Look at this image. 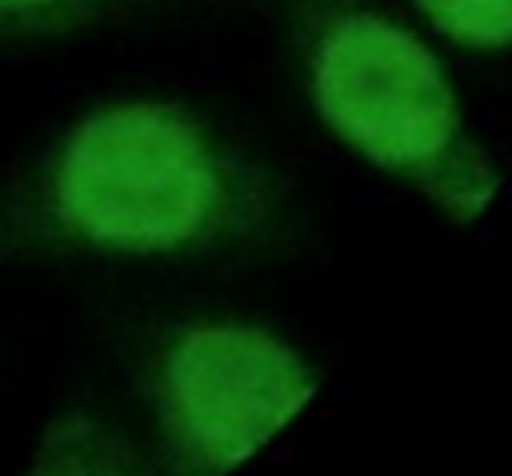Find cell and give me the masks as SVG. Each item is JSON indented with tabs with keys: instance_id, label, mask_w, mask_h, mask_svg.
<instances>
[{
	"instance_id": "cell-4",
	"label": "cell",
	"mask_w": 512,
	"mask_h": 476,
	"mask_svg": "<svg viewBox=\"0 0 512 476\" xmlns=\"http://www.w3.org/2000/svg\"><path fill=\"white\" fill-rule=\"evenodd\" d=\"M448 40L480 52L512 44V0H412Z\"/></svg>"
},
{
	"instance_id": "cell-2",
	"label": "cell",
	"mask_w": 512,
	"mask_h": 476,
	"mask_svg": "<svg viewBox=\"0 0 512 476\" xmlns=\"http://www.w3.org/2000/svg\"><path fill=\"white\" fill-rule=\"evenodd\" d=\"M240 164L180 108L116 104L88 116L56 168V212L116 252H172L216 232L240 204Z\"/></svg>"
},
{
	"instance_id": "cell-1",
	"label": "cell",
	"mask_w": 512,
	"mask_h": 476,
	"mask_svg": "<svg viewBox=\"0 0 512 476\" xmlns=\"http://www.w3.org/2000/svg\"><path fill=\"white\" fill-rule=\"evenodd\" d=\"M300 56L320 120L376 168L412 180L452 216H476L496 172L468 140L436 56L364 0H296Z\"/></svg>"
},
{
	"instance_id": "cell-5",
	"label": "cell",
	"mask_w": 512,
	"mask_h": 476,
	"mask_svg": "<svg viewBox=\"0 0 512 476\" xmlns=\"http://www.w3.org/2000/svg\"><path fill=\"white\" fill-rule=\"evenodd\" d=\"M36 476H128V472L92 456L88 448H72V452H48Z\"/></svg>"
},
{
	"instance_id": "cell-3",
	"label": "cell",
	"mask_w": 512,
	"mask_h": 476,
	"mask_svg": "<svg viewBox=\"0 0 512 476\" xmlns=\"http://www.w3.org/2000/svg\"><path fill=\"white\" fill-rule=\"evenodd\" d=\"M304 360L260 328H188L160 368V412L172 444L200 472H228L256 456L308 400Z\"/></svg>"
},
{
	"instance_id": "cell-6",
	"label": "cell",
	"mask_w": 512,
	"mask_h": 476,
	"mask_svg": "<svg viewBox=\"0 0 512 476\" xmlns=\"http://www.w3.org/2000/svg\"><path fill=\"white\" fill-rule=\"evenodd\" d=\"M24 4H48V0H0V8H24Z\"/></svg>"
}]
</instances>
